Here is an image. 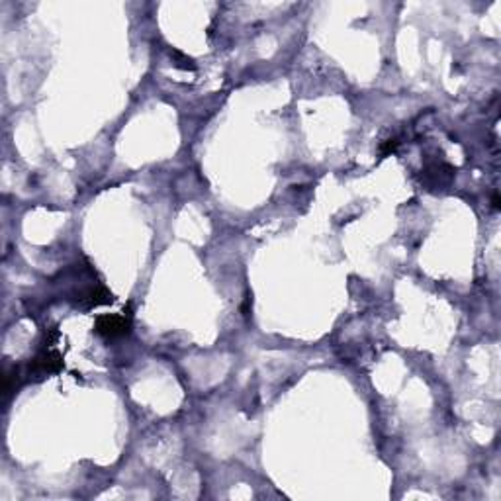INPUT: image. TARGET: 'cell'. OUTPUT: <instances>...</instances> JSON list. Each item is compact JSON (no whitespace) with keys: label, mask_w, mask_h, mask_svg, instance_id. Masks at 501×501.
Here are the masks:
<instances>
[{"label":"cell","mask_w":501,"mask_h":501,"mask_svg":"<svg viewBox=\"0 0 501 501\" xmlns=\"http://www.w3.org/2000/svg\"><path fill=\"white\" fill-rule=\"evenodd\" d=\"M132 329V308H124V313H102L94 321V331L104 339H117Z\"/></svg>","instance_id":"6da1fadb"},{"label":"cell","mask_w":501,"mask_h":501,"mask_svg":"<svg viewBox=\"0 0 501 501\" xmlns=\"http://www.w3.org/2000/svg\"><path fill=\"white\" fill-rule=\"evenodd\" d=\"M63 357L57 351H43L40 352L32 364H30V374L34 376H47V374H57L63 370Z\"/></svg>","instance_id":"7a4b0ae2"},{"label":"cell","mask_w":501,"mask_h":501,"mask_svg":"<svg viewBox=\"0 0 501 501\" xmlns=\"http://www.w3.org/2000/svg\"><path fill=\"white\" fill-rule=\"evenodd\" d=\"M112 301H114V296H112L106 288L98 286V288H91V290H86V292L81 294L76 304L84 309H92V308H98V306L112 304Z\"/></svg>","instance_id":"3957f363"},{"label":"cell","mask_w":501,"mask_h":501,"mask_svg":"<svg viewBox=\"0 0 501 501\" xmlns=\"http://www.w3.org/2000/svg\"><path fill=\"white\" fill-rule=\"evenodd\" d=\"M396 147H398V142H396V139H390V142L386 143L384 147H382L380 155H382V157H386L388 153H393V151H396Z\"/></svg>","instance_id":"277c9868"}]
</instances>
